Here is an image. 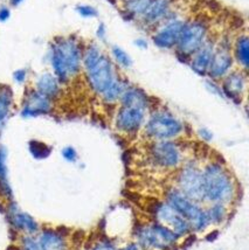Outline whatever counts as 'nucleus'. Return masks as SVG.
<instances>
[{"label":"nucleus","mask_w":249,"mask_h":250,"mask_svg":"<svg viewBox=\"0 0 249 250\" xmlns=\"http://www.w3.org/2000/svg\"><path fill=\"white\" fill-rule=\"evenodd\" d=\"M164 200L188 222L192 233H200L209 226L203 204L187 198L174 186L166 189Z\"/></svg>","instance_id":"nucleus-4"},{"label":"nucleus","mask_w":249,"mask_h":250,"mask_svg":"<svg viewBox=\"0 0 249 250\" xmlns=\"http://www.w3.org/2000/svg\"><path fill=\"white\" fill-rule=\"evenodd\" d=\"M13 80L18 84H23L27 80V70L26 69H18L13 73Z\"/></svg>","instance_id":"nucleus-34"},{"label":"nucleus","mask_w":249,"mask_h":250,"mask_svg":"<svg viewBox=\"0 0 249 250\" xmlns=\"http://www.w3.org/2000/svg\"><path fill=\"white\" fill-rule=\"evenodd\" d=\"M143 131L151 142L176 141L185 131V125L167 110H155L145 121Z\"/></svg>","instance_id":"nucleus-5"},{"label":"nucleus","mask_w":249,"mask_h":250,"mask_svg":"<svg viewBox=\"0 0 249 250\" xmlns=\"http://www.w3.org/2000/svg\"><path fill=\"white\" fill-rule=\"evenodd\" d=\"M35 237L41 250H69L68 235L59 228H41Z\"/></svg>","instance_id":"nucleus-18"},{"label":"nucleus","mask_w":249,"mask_h":250,"mask_svg":"<svg viewBox=\"0 0 249 250\" xmlns=\"http://www.w3.org/2000/svg\"><path fill=\"white\" fill-rule=\"evenodd\" d=\"M7 250H21V249H20L19 246H10Z\"/></svg>","instance_id":"nucleus-42"},{"label":"nucleus","mask_w":249,"mask_h":250,"mask_svg":"<svg viewBox=\"0 0 249 250\" xmlns=\"http://www.w3.org/2000/svg\"><path fill=\"white\" fill-rule=\"evenodd\" d=\"M14 104V93L8 84H0V132L10 118Z\"/></svg>","instance_id":"nucleus-23"},{"label":"nucleus","mask_w":249,"mask_h":250,"mask_svg":"<svg viewBox=\"0 0 249 250\" xmlns=\"http://www.w3.org/2000/svg\"><path fill=\"white\" fill-rule=\"evenodd\" d=\"M75 10L83 18H95L99 16V12L96 8L90 5H78Z\"/></svg>","instance_id":"nucleus-32"},{"label":"nucleus","mask_w":249,"mask_h":250,"mask_svg":"<svg viewBox=\"0 0 249 250\" xmlns=\"http://www.w3.org/2000/svg\"><path fill=\"white\" fill-rule=\"evenodd\" d=\"M0 195L7 201L13 200V189L8 178L7 148L1 144H0Z\"/></svg>","instance_id":"nucleus-22"},{"label":"nucleus","mask_w":249,"mask_h":250,"mask_svg":"<svg viewBox=\"0 0 249 250\" xmlns=\"http://www.w3.org/2000/svg\"><path fill=\"white\" fill-rule=\"evenodd\" d=\"M198 135H199L200 138L205 142L212 141V138H213L212 132H210L209 130H207L206 127H201V129H199V131H198Z\"/></svg>","instance_id":"nucleus-35"},{"label":"nucleus","mask_w":249,"mask_h":250,"mask_svg":"<svg viewBox=\"0 0 249 250\" xmlns=\"http://www.w3.org/2000/svg\"><path fill=\"white\" fill-rule=\"evenodd\" d=\"M220 88L224 97L234 103L240 104L247 93V71L242 69L230 70L222 79Z\"/></svg>","instance_id":"nucleus-16"},{"label":"nucleus","mask_w":249,"mask_h":250,"mask_svg":"<svg viewBox=\"0 0 249 250\" xmlns=\"http://www.w3.org/2000/svg\"><path fill=\"white\" fill-rule=\"evenodd\" d=\"M11 17V11L10 8L6 7V6H2L0 7V22H5L10 19Z\"/></svg>","instance_id":"nucleus-36"},{"label":"nucleus","mask_w":249,"mask_h":250,"mask_svg":"<svg viewBox=\"0 0 249 250\" xmlns=\"http://www.w3.org/2000/svg\"><path fill=\"white\" fill-rule=\"evenodd\" d=\"M150 214L155 221L171 229L179 239L192 233L188 222L165 200L153 202L150 208Z\"/></svg>","instance_id":"nucleus-10"},{"label":"nucleus","mask_w":249,"mask_h":250,"mask_svg":"<svg viewBox=\"0 0 249 250\" xmlns=\"http://www.w3.org/2000/svg\"><path fill=\"white\" fill-rule=\"evenodd\" d=\"M120 250H144V249L142 248V247L139 246L137 242H130V243H127V245L124 246L123 248H121Z\"/></svg>","instance_id":"nucleus-37"},{"label":"nucleus","mask_w":249,"mask_h":250,"mask_svg":"<svg viewBox=\"0 0 249 250\" xmlns=\"http://www.w3.org/2000/svg\"><path fill=\"white\" fill-rule=\"evenodd\" d=\"M83 47L75 37H56L49 46L48 59L53 74L66 84L82 70Z\"/></svg>","instance_id":"nucleus-2"},{"label":"nucleus","mask_w":249,"mask_h":250,"mask_svg":"<svg viewBox=\"0 0 249 250\" xmlns=\"http://www.w3.org/2000/svg\"><path fill=\"white\" fill-rule=\"evenodd\" d=\"M18 246L21 250H41L35 235H21Z\"/></svg>","instance_id":"nucleus-30"},{"label":"nucleus","mask_w":249,"mask_h":250,"mask_svg":"<svg viewBox=\"0 0 249 250\" xmlns=\"http://www.w3.org/2000/svg\"><path fill=\"white\" fill-rule=\"evenodd\" d=\"M129 85V83L121 79L120 76L112 82V84L101 95V100L105 104H116L120 102V98L125 90V88Z\"/></svg>","instance_id":"nucleus-26"},{"label":"nucleus","mask_w":249,"mask_h":250,"mask_svg":"<svg viewBox=\"0 0 249 250\" xmlns=\"http://www.w3.org/2000/svg\"><path fill=\"white\" fill-rule=\"evenodd\" d=\"M185 23V20L176 19V18L167 19L155 28V33L152 35L153 43L159 48H176Z\"/></svg>","instance_id":"nucleus-13"},{"label":"nucleus","mask_w":249,"mask_h":250,"mask_svg":"<svg viewBox=\"0 0 249 250\" xmlns=\"http://www.w3.org/2000/svg\"><path fill=\"white\" fill-rule=\"evenodd\" d=\"M54 109V102L38 93L34 88L28 89L23 96L20 115L23 118H34L49 115Z\"/></svg>","instance_id":"nucleus-15"},{"label":"nucleus","mask_w":249,"mask_h":250,"mask_svg":"<svg viewBox=\"0 0 249 250\" xmlns=\"http://www.w3.org/2000/svg\"><path fill=\"white\" fill-rule=\"evenodd\" d=\"M23 0H10V4L11 6H13V7H17V6H19Z\"/></svg>","instance_id":"nucleus-40"},{"label":"nucleus","mask_w":249,"mask_h":250,"mask_svg":"<svg viewBox=\"0 0 249 250\" xmlns=\"http://www.w3.org/2000/svg\"><path fill=\"white\" fill-rule=\"evenodd\" d=\"M207 39L208 25L205 20L194 19L186 21L176 46L178 56L182 58L183 61H189L191 56L203 46Z\"/></svg>","instance_id":"nucleus-9"},{"label":"nucleus","mask_w":249,"mask_h":250,"mask_svg":"<svg viewBox=\"0 0 249 250\" xmlns=\"http://www.w3.org/2000/svg\"><path fill=\"white\" fill-rule=\"evenodd\" d=\"M7 220L11 228L16 233L21 235H37L40 231L39 222L31 214L23 212L13 200L8 201Z\"/></svg>","instance_id":"nucleus-14"},{"label":"nucleus","mask_w":249,"mask_h":250,"mask_svg":"<svg viewBox=\"0 0 249 250\" xmlns=\"http://www.w3.org/2000/svg\"><path fill=\"white\" fill-rule=\"evenodd\" d=\"M28 151L31 156L37 160L47 159L52 154V147L46 143L38 141V139H32L28 143Z\"/></svg>","instance_id":"nucleus-28"},{"label":"nucleus","mask_w":249,"mask_h":250,"mask_svg":"<svg viewBox=\"0 0 249 250\" xmlns=\"http://www.w3.org/2000/svg\"><path fill=\"white\" fill-rule=\"evenodd\" d=\"M173 2L174 0H153L139 21L143 23L144 27L157 28L171 18Z\"/></svg>","instance_id":"nucleus-17"},{"label":"nucleus","mask_w":249,"mask_h":250,"mask_svg":"<svg viewBox=\"0 0 249 250\" xmlns=\"http://www.w3.org/2000/svg\"><path fill=\"white\" fill-rule=\"evenodd\" d=\"M233 58L238 62L241 69L247 71L249 65V40L248 35L240 34L233 44Z\"/></svg>","instance_id":"nucleus-24"},{"label":"nucleus","mask_w":249,"mask_h":250,"mask_svg":"<svg viewBox=\"0 0 249 250\" xmlns=\"http://www.w3.org/2000/svg\"><path fill=\"white\" fill-rule=\"evenodd\" d=\"M62 158L68 163H76L79 159V153L73 146H66L61 150Z\"/></svg>","instance_id":"nucleus-33"},{"label":"nucleus","mask_w":249,"mask_h":250,"mask_svg":"<svg viewBox=\"0 0 249 250\" xmlns=\"http://www.w3.org/2000/svg\"><path fill=\"white\" fill-rule=\"evenodd\" d=\"M216 41L213 40L212 38H208L204 42L203 46L200 47L197 52L189 59V65L193 69V71L200 76H206L207 71H208V67L212 60L213 52H214Z\"/></svg>","instance_id":"nucleus-19"},{"label":"nucleus","mask_w":249,"mask_h":250,"mask_svg":"<svg viewBox=\"0 0 249 250\" xmlns=\"http://www.w3.org/2000/svg\"><path fill=\"white\" fill-rule=\"evenodd\" d=\"M104 32H105L104 26L101 25L100 27H99V31H97V35H99V37H100L101 39H103V34H104Z\"/></svg>","instance_id":"nucleus-39"},{"label":"nucleus","mask_w":249,"mask_h":250,"mask_svg":"<svg viewBox=\"0 0 249 250\" xmlns=\"http://www.w3.org/2000/svg\"><path fill=\"white\" fill-rule=\"evenodd\" d=\"M233 62L232 44L228 41V39L224 38L219 42H215L214 52H213L207 75L214 81L222 80L232 70Z\"/></svg>","instance_id":"nucleus-12"},{"label":"nucleus","mask_w":249,"mask_h":250,"mask_svg":"<svg viewBox=\"0 0 249 250\" xmlns=\"http://www.w3.org/2000/svg\"><path fill=\"white\" fill-rule=\"evenodd\" d=\"M174 187L192 200L204 204L203 166L195 159H187L176 171Z\"/></svg>","instance_id":"nucleus-8"},{"label":"nucleus","mask_w":249,"mask_h":250,"mask_svg":"<svg viewBox=\"0 0 249 250\" xmlns=\"http://www.w3.org/2000/svg\"><path fill=\"white\" fill-rule=\"evenodd\" d=\"M123 11L129 19H138L144 16L153 0H122Z\"/></svg>","instance_id":"nucleus-25"},{"label":"nucleus","mask_w":249,"mask_h":250,"mask_svg":"<svg viewBox=\"0 0 249 250\" xmlns=\"http://www.w3.org/2000/svg\"><path fill=\"white\" fill-rule=\"evenodd\" d=\"M112 56L115 58V60L121 67L124 68H130L132 65V60L130 58V55L127 54L125 50H123L120 47H114L112 48Z\"/></svg>","instance_id":"nucleus-29"},{"label":"nucleus","mask_w":249,"mask_h":250,"mask_svg":"<svg viewBox=\"0 0 249 250\" xmlns=\"http://www.w3.org/2000/svg\"><path fill=\"white\" fill-rule=\"evenodd\" d=\"M147 159L156 169L176 172L186 162L185 150L177 141L151 142L147 150Z\"/></svg>","instance_id":"nucleus-7"},{"label":"nucleus","mask_w":249,"mask_h":250,"mask_svg":"<svg viewBox=\"0 0 249 250\" xmlns=\"http://www.w3.org/2000/svg\"><path fill=\"white\" fill-rule=\"evenodd\" d=\"M82 69L84 70L89 88L99 96L104 93L118 77L110 59L95 44L83 47Z\"/></svg>","instance_id":"nucleus-3"},{"label":"nucleus","mask_w":249,"mask_h":250,"mask_svg":"<svg viewBox=\"0 0 249 250\" xmlns=\"http://www.w3.org/2000/svg\"><path fill=\"white\" fill-rule=\"evenodd\" d=\"M147 110L137 106L120 105L115 114L114 124L118 132L126 136H135L143 129L146 121Z\"/></svg>","instance_id":"nucleus-11"},{"label":"nucleus","mask_w":249,"mask_h":250,"mask_svg":"<svg viewBox=\"0 0 249 250\" xmlns=\"http://www.w3.org/2000/svg\"><path fill=\"white\" fill-rule=\"evenodd\" d=\"M34 89L44 97L55 102L61 96L62 84L53 73H43L35 81Z\"/></svg>","instance_id":"nucleus-20"},{"label":"nucleus","mask_w":249,"mask_h":250,"mask_svg":"<svg viewBox=\"0 0 249 250\" xmlns=\"http://www.w3.org/2000/svg\"><path fill=\"white\" fill-rule=\"evenodd\" d=\"M89 250H118L114 241L109 239V237H103V239H99L93 246L90 247Z\"/></svg>","instance_id":"nucleus-31"},{"label":"nucleus","mask_w":249,"mask_h":250,"mask_svg":"<svg viewBox=\"0 0 249 250\" xmlns=\"http://www.w3.org/2000/svg\"><path fill=\"white\" fill-rule=\"evenodd\" d=\"M136 44H138L141 48H146V46H147V43L145 42L144 40H137V41H136Z\"/></svg>","instance_id":"nucleus-41"},{"label":"nucleus","mask_w":249,"mask_h":250,"mask_svg":"<svg viewBox=\"0 0 249 250\" xmlns=\"http://www.w3.org/2000/svg\"><path fill=\"white\" fill-rule=\"evenodd\" d=\"M228 206L224 204H220V202H215V204H208V206L206 209L207 219H208L209 226L210 225H222L225 221H226L228 218Z\"/></svg>","instance_id":"nucleus-27"},{"label":"nucleus","mask_w":249,"mask_h":250,"mask_svg":"<svg viewBox=\"0 0 249 250\" xmlns=\"http://www.w3.org/2000/svg\"><path fill=\"white\" fill-rule=\"evenodd\" d=\"M218 236H219V231L218 230H213L212 233L206 235L205 240L207 241V242H213V241H215L216 239H218Z\"/></svg>","instance_id":"nucleus-38"},{"label":"nucleus","mask_w":249,"mask_h":250,"mask_svg":"<svg viewBox=\"0 0 249 250\" xmlns=\"http://www.w3.org/2000/svg\"><path fill=\"white\" fill-rule=\"evenodd\" d=\"M204 204H220L229 207L238 198L235 178L221 160L213 159L203 165Z\"/></svg>","instance_id":"nucleus-1"},{"label":"nucleus","mask_w":249,"mask_h":250,"mask_svg":"<svg viewBox=\"0 0 249 250\" xmlns=\"http://www.w3.org/2000/svg\"><path fill=\"white\" fill-rule=\"evenodd\" d=\"M136 242L144 250H173L179 237L155 220L141 223L133 229Z\"/></svg>","instance_id":"nucleus-6"},{"label":"nucleus","mask_w":249,"mask_h":250,"mask_svg":"<svg viewBox=\"0 0 249 250\" xmlns=\"http://www.w3.org/2000/svg\"><path fill=\"white\" fill-rule=\"evenodd\" d=\"M118 103H120V105L137 106V108L145 109L147 111H149L151 106V101L147 94L142 89L130 84L125 88Z\"/></svg>","instance_id":"nucleus-21"}]
</instances>
